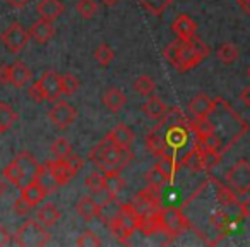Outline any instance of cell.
<instances>
[{"mask_svg": "<svg viewBox=\"0 0 250 247\" xmlns=\"http://www.w3.org/2000/svg\"><path fill=\"white\" fill-rule=\"evenodd\" d=\"M65 7L60 0H40L38 5H36V12L42 19H46V21H55L60 16L63 14Z\"/></svg>", "mask_w": 250, "mask_h": 247, "instance_id": "cell-12", "label": "cell"}, {"mask_svg": "<svg viewBox=\"0 0 250 247\" xmlns=\"http://www.w3.org/2000/svg\"><path fill=\"white\" fill-rule=\"evenodd\" d=\"M28 93H29V98H31L35 103H42L43 100H46L45 93H43L42 86H40V83L31 84V86H29V90H28Z\"/></svg>", "mask_w": 250, "mask_h": 247, "instance_id": "cell-48", "label": "cell"}, {"mask_svg": "<svg viewBox=\"0 0 250 247\" xmlns=\"http://www.w3.org/2000/svg\"><path fill=\"white\" fill-rule=\"evenodd\" d=\"M158 216H160V232H163L170 239L180 237L190 226V222L180 208H163L161 206Z\"/></svg>", "mask_w": 250, "mask_h": 247, "instance_id": "cell-2", "label": "cell"}, {"mask_svg": "<svg viewBox=\"0 0 250 247\" xmlns=\"http://www.w3.org/2000/svg\"><path fill=\"white\" fill-rule=\"evenodd\" d=\"M108 226H110V232H111V235L115 237V239L118 240L120 244H127L129 242V239L132 237V233L134 232H130L127 226H124L120 222H118V218L115 216L113 220H111L110 223H108Z\"/></svg>", "mask_w": 250, "mask_h": 247, "instance_id": "cell-32", "label": "cell"}, {"mask_svg": "<svg viewBox=\"0 0 250 247\" xmlns=\"http://www.w3.org/2000/svg\"><path fill=\"white\" fill-rule=\"evenodd\" d=\"M79 86H81V83H79V79H77L74 74H63L62 76V93L63 94H74L77 90H79Z\"/></svg>", "mask_w": 250, "mask_h": 247, "instance_id": "cell-43", "label": "cell"}, {"mask_svg": "<svg viewBox=\"0 0 250 247\" xmlns=\"http://www.w3.org/2000/svg\"><path fill=\"white\" fill-rule=\"evenodd\" d=\"M18 120V112L7 103H0V129L9 131L12 127V124Z\"/></svg>", "mask_w": 250, "mask_h": 247, "instance_id": "cell-31", "label": "cell"}, {"mask_svg": "<svg viewBox=\"0 0 250 247\" xmlns=\"http://www.w3.org/2000/svg\"><path fill=\"white\" fill-rule=\"evenodd\" d=\"M91 198L94 199V202H96V204L100 206V208H103V206L106 204V202H110L111 199L115 198V196L111 194L110 191H106L104 187H101V189H98V191H94Z\"/></svg>", "mask_w": 250, "mask_h": 247, "instance_id": "cell-46", "label": "cell"}, {"mask_svg": "<svg viewBox=\"0 0 250 247\" xmlns=\"http://www.w3.org/2000/svg\"><path fill=\"white\" fill-rule=\"evenodd\" d=\"M76 244L79 247H100L101 246V240L98 239L96 233L91 232V230H87V232H83L79 237H77Z\"/></svg>", "mask_w": 250, "mask_h": 247, "instance_id": "cell-44", "label": "cell"}, {"mask_svg": "<svg viewBox=\"0 0 250 247\" xmlns=\"http://www.w3.org/2000/svg\"><path fill=\"white\" fill-rule=\"evenodd\" d=\"M4 179L7 182H11V184H14L18 189H22L24 185H28L29 182L24 179V175H22V172H21V168H19V165L16 163L14 160L11 161V163L7 165V167L4 168Z\"/></svg>", "mask_w": 250, "mask_h": 247, "instance_id": "cell-29", "label": "cell"}, {"mask_svg": "<svg viewBox=\"0 0 250 247\" xmlns=\"http://www.w3.org/2000/svg\"><path fill=\"white\" fill-rule=\"evenodd\" d=\"M218 59L223 64H233L238 59V48L233 43H225L218 48Z\"/></svg>", "mask_w": 250, "mask_h": 247, "instance_id": "cell-38", "label": "cell"}, {"mask_svg": "<svg viewBox=\"0 0 250 247\" xmlns=\"http://www.w3.org/2000/svg\"><path fill=\"white\" fill-rule=\"evenodd\" d=\"M158 168H160L161 172H163L165 175H167L168 182H173L175 180V175H177V172L182 168V161H177V158H175V155H165V157H161L160 160H158Z\"/></svg>", "mask_w": 250, "mask_h": 247, "instance_id": "cell-25", "label": "cell"}, {"mask_svg": "<svg viewBox=\"0 0 250 247\" xmlns=\"http://www.w3.org/2000/svg\"><path fill=\"white\" fill-rule=\"evenodd\" d=\"M5 191H7V184H5V180L2 177H0V198L5 194Z\"/></svg>", "mask_w": 250, "mask_h": 247, "instance_id": "cell-55", "label": "cell"}, {"mask_svg": "<svg viewBox=\"0 0 250 247\" xmlns=\"http://www.w3.org/2000/svg\"><path fill=\"white\" fill-rule=\"evenodd\" d=\"M143 112L149 118H153V120H160V118L168 112V107L158 94H149L147 101L143 105Z\"/></svg>", "mask_w": 250, "mask_h": 247, "instance_id": "cell-17", "label": "cell"}, {"mask_svg": "<svg viewBox=\"0 0 250 247\" xmlns=\"http://www.w3.org/2000/svg\"><path fill=\"white\" fill-rule=\"evenodd\" d=\"M188 113L192 115V118H208L211 115V112L214 110V100L208 96V94L201 93L195 94L187 105Z\"/></svg>", "mask_w": 250, "mask_h": 247, "instance_id": "cell-9", "label": "cell"}, {"mask_svg": "<svg viewBox=\"0 0 250 247\" xmlns=\"http://www.w3.org/2000/svg\"><path fill=\"white\" fill-rule=\"evenodd\" d=\"M21 196L26 199V201L29 202L31 206H38L40 202L43 201V199L46 198V192L42 189V185L38 184L36 180L29 182L28 185H24V187L21 189Z\"/></svg>", "mask_w": 250, "mask_h": 247, "instance_id": "cell-27", "label": "cell"}, {"mask_svg": "<svg viewBox=\"0 0 250 247\" xmlns=\"http://www.w3.org/2000/svg\"><path fill=\"white\" fill-rule=\"evenodd\" d=\"M146 148L154 158H158V160L168 153L167 141H165V137L161 136L160 133H156V131H151L146 136Z\"/></svg>", "mask_w": 250, "mask_h": 247, "instance_id": "cell-18", "label": "cell"}, {"mask_svg": "<svg viewBox=\"0 0 250 247\" xmlns=\"http://www.w3.org/2000/svg\"><path fill=\"white\" fill-rule=\"evenodd\" d=\"M76 209L86 222H91V220L100 215V206L94 202V199L91 198V196H83V198L79 199V202H77Z\"/></svg>", "mask_w": 250, "mask_h": 247, "instance_id": "cell-26", "label": "cell"}, {"mask_svg": "<svg viewBox=\"0 0 250 247\" xmlns=\"http://www.w3.org/2000/svg\"><path fill=\"white\" fill-rule=\"evenodd\" d=\"M110 136L113 137L115 144H117L118 148H130V144L136 139L134 131L130 129L129 126H125V124H117L115 129L110 133Z\"/></svg>", "mask_w": 250, "mask_h": 247, "instance_id": "cell-21", "label": "cell"}, {"mask_svg": "<svg viewBox=\"0 0 250 247\" xmlns=\"http://www.w3.org/2000/svg\"><path fill=\"white\" fill-rule=\"evenodd\" d=\"M180 161H182V167H187L188 170L195 172V174L204 170V163H202V150L199 146H195V144L188 150V153H185V157L182 158Z\"/></svg>", "mask_w": 250, "mask_h": 247, "instance_id": "cell-23", "label": "cell"}, {"mask_svg": "<svg viewBox=\"0 0 250 247\" xmlns=\"http://www.w3.org/2000/svg\"><path fill=\"white\" fill-rule=\"evenodd\" d=\"M209 182L211 184H214V187H216V199H218V202L221 206H235V204H238V199H236V194H235V191H231L229 187H226L223 182H219L216 177H209Z\"/></svg>", "mask_w": 250, "mask_h": 247, "instance_id": "cell-19", "label": "cell"}, {"mask_svg": "<svg viewBox=\"0 0 250 247\" xmlns=\"http://www.w3.org/2000/svg\"><path fill=\"white\" fill-rule=\"evenodd\" d=\"M236 2H238V5H240V7H243V5H245V4H249L250 0H236Z\"/></svg>", "mask_w": 250, "mask_h": 247, "instance_id": "cell-58", "label": "cell"}, {"mask_svg": "<svg viewBox=\"0 0 250 247\" xmlns=\"http://www.w3.org/2000/svg\"><path fill=\"white\" fill-rule=\"evenodd\" d=\"M2 133H4V131H2V129H0V134H2Z\"/></svg>", "mask_w": 250, "mask_h": 247, "instance_id": "cell-60", "label": "cell"}, {"mask_svg": "<svg viewBox=\"0 0 250 247\" xmlns=\"http://www.w3.org/2000/svg\"><path fill=\"white\" fill-rule=\"evenodd\" d=\"M31 81V69L24 62H16L11 66V84L16 88H22Z\"/></svg>", "mask_w": 250, "mask_h": 247, "instance_id": "cell-20", "label": "cell"}, {"mask_svg": "<svg viewBox=\"0 0 250 247\" xmlns=\"http://www.w3.org/2000/svg\"><path fill=\"white\" fill-rule=\"evenodd\" d=\"M158 211H160V209H158ZM158 211H149V213L141 215L139 230L146 237H151L156 232H160V216H158Z\"/></svg>", "mask_w": 250, "mask_h": 247, "instance_id": "cell-28", "label": "cell"}, {"mask_svg": "<svg viewBox=\"0 0 250 247\" xmlns=\"http://www.w3.org/2000/svg\"><path fill=\"white\" fill-rule=\"evenodd\" d=\"M28 31H29V36L38 43H46L55 35V28H53L52 21H46V19H42V18H40Z\"/></svg>", "mask_w": 250, "mask_h": 247, "instance_id": "cell-15", "label": "cell"}, {"mask_svg": "<svg viewBox=\"0 0 250 247\" xmlns=\"http://www.w3.org/2000/svg\"><path fill=\"white\" fill-rule=\"evenodd\" d=\"M117 218H118V222H120L124 226H127L130 232H136V230H139L141 213L137 211L132 204H122L120 209H118Z\"/></svg>", "mask_w": 250, "mask_h": 247, "instance_id": "cell-14", "label": "cell"}, {"mask_svg": "<svg viewBox=\"0 0 250 247\" xmlns=\"http://www.w3.org/2000/svg\"><path fill=\"white\" fill-rule=\"evenodd\" d=\"M103 180H104V174H100V172H93V174H89L86 177V182H84V185H86L87 189H89L91 192L98 191V189L103 187Z\"/></svg>", "mask_w": 250, "mask_h": 247, "instance_id": "cell-45", "label": "cell"}, {"mask_svg": "<svg viewBox=\"0 0 250 247\" xmlns=\"http://www.w3.org/2000/svg\"><path fill=\"white\" fill-rule=\"evenodd\" d=\"M240 100L243 101V105H245L247 108H250V86H247L245 90L240 93Z\"/></svg>", "mask_w": 250, "mask_h": 247, "instance_id": "cell-53", "label": "cell"}, {"mask_svg": "<svg viewBox=\"0 0 250 247\" xmlns=\"http://www.w3.org/2000/svg\"><path fill=\"white\" fill-rule=\"evenodd\" d=\"M11 7H14V9H22V7H26V5L31 2V0H5Z\"/></svg>", "mask_w": 250, "mask_h": 247, "instance_id": "cell-52", "label": "cell"}, {"mask_svg": "<svg viewBox=\"0 0 250 247\" xmlns=\"http://www.w3.org/2000/svg\"><path fill=\"white\" fill-rule=\"evenodd\" d=\"M225 180L229 187L238 194H249L250 192V163L247 160H240L226 172Z\"/></svg>", "mask_w": 250, "mask_h": 247, "instance_id": "cell-3", "label": "cell"}, {"mask_svg": "<svg viewBox=\"0 0 250 247\" xmlns=\"http://www.w3.org/2000/svg\"><path fill=\"white\" fill-rule=\"evenodd\" d=\"M103 4H106V5H113V4H117L118 0H101Z\"/></svg>", "mask_w": 250, "mask_h": 247, "instance_id": "cell-56", "label": "cell"}, {"mask_svg": "<svg viewBox=\"0 0 250 247\" xmlns=\"http://www.w3.org/2000/svg\"><path fill=\"white\" fill-rule=\"evenodd\" d=\"M113 57H115V52L106 43H101L96 48V52H94V59H96L98 64H101V66H108V64L113 60Z\"/></svg>", "mask_w": 250, "mask_h": 247, "instance_id": "cell-42", "label": "cell"}, {"mask_svg": "<svg viewBox=\"0 0 250 247\" xmlns=\"http://www.w3.org/2000/svg\"><path fill=\"white\" fill-rule=\"evenodd\" d=\"M48 117L52 120L53 126H57L59 129H67V127L76 120L77 110L67 101H57L48 112Z\"/></svg>", "mask_w": 250, "mask_h": 247, "instance_id": "cell-6", "label": "cell"}, {"mask_svg": "<svg viewBox=\"0 0 250 247\" xmlns=\"http://www.w3.org/2000/svg\"><path fill=\"white\" fill-rule=\"evenodd\" d=\"M149 14L153 16H161L168 7L171 5L173 0H137Z\"/></svg>", "mask_w": 250, "mask_h": 247, "instance_id": "cell-33", "label": "cell"}, {"mask_svg": "<svg viewBox=\"0 0 250 247\" xmlns=\"http://www.w3.org/2000/svg\"><path fill=\"white\" fill-rule=\"evenodd\" d=\"M14 161L19 165V168H21V172H22V175H24L26 180L28 182L35 180L36 174H38V170H40L42 165L36 161V158L33 157L29 151H21V153L14 158Z\"/></svg>", "mask_w": 250, "mask_h": 247, "instance_id": "cell-11", "label": "cell"}, {"mask_svg": "<svg viewBox=\"0 0 250 247\" xmlns=\"http://www.w3.org/2000/svg\"><path fill=\"white\" fill-rule=\"evenodd\" d=\"M11 240H12V237H11V233H9V230L5 228V226L0 225V247L9 246V244H11Z\"/></svg>", "mask_w": 250, "mask_h": 247, "instance_id": "cell-51", "label": "cell"}, {"mask_svg": "<svg viewBox=\"0 0 250 247\" xmlns=\"http://www.w3.org/2000/svg\"><path fill=\"white\" fill-rule=\"evenodd\" d=\"M221 157L223 155L219 153L218 150H211V148L202 150V163H204V170H212V168L218 167L219 161H221Z\"/></svg>", "mask_w": 250, "mask_h": 247, "instance_id": "cell-39", "label": "cell"}, {"mask_svg": "<svg viewBox=\"0 0 250 247\" xmlns=\"http://www.w3.org/2000/svg\"><path fill=\"white\" fill-rule=\"evenodd\" d=\"M124 179L120 177V174H117V172H108V174H104V180H103V187L106 189V191H110L113 196H117L118 192L124 189Z\"/></svg>", "mask_w": 250, "mask_h": 247, "instance_id": "cell-34", "label": "cell"}, {"mask_svg": "<svg viewBox=\"0 0 250 247\" xmlns=\"http://www.w3.org/2000/svg\"><path fill=\"white\" fill-rule=\"evenodd\" d=\"M125 101H127V98H125V94L122 93L118 88H110V90H106V93L103 94L104 107H106L110 112H113V113H117V112L122 110Z\"/></svg>", "mask_w": 250, "mask_h": 247, "instance_id": "cell-24", "label": "cell"}, {"mask_svg": "<svg viewBox=\"0 0 250 247\" xmlns=\"http://www.w3.org/2000/svg\"><path fill=\"white\" fill-rule=\"evenodd\" d=\"M240 211H242L243 216L250 218V198H247L243 202H240Z\"/></svg>", "mask_w": 250, "mask_h": 247, "instance_id": "cell-54", "label": "cell"}, {"mask_svg": "<svg viewBox=\"0 0 250 247\" xmlns=\"http://www.w3.org/2000/svg\"><path fill=\"white\" fill-rule=\"evenodd\" d=\"M77 12H79L81 18L84 19H91L94 14H96L98 11V4L94 2V0H79L76 5Z\"/></svg>", "mask_w": 250, "mask_h": 247, "instance_id": "cell-40", "label": "cell"}, {"mask_svg": "<svg viewBox=\"0 0 250 247\" xmlns=\"http://www.w3.org/2000/svg\"><path fill=\"white\" fill-rule=\"evenodd\" d=\"M190 137V129L187 126V118L184 122H177L168 127L165 134V141L168 144V150H173V153L180 151L187 144V139Z\"/></svg>", "mask_w": 250, "mask_h": 247, "instance_id": "cell-7", "label": "cell"}, {"mask_svg": "<svg viewBox=\"0 0 250 247\" xmlns=\"http://www.w3.org/2000/svg\"><path fill=\"white\" fill-rule=\"evenodd\" d=\"M0 84H11V66H0Z\"/></svg>", "mask_w": 250, "mask_h": 247, "instance_id": "cell-50", "label": "cell"}, {"mask_svg": "<svg viewBox=\"0 0 250 247\" xmlns=\"http://www.w3.org/2000/svg\"><path fill=\"white\" fill-rule=\"evenodd\" d=\"M242 9H243V11H245V12H247V14H249V16H250V2H249V4H245V5H243V7H242Z\"/></svg>", "mask_w": 250, "mask_h": 247, "instance_id": "cell-57", "label": "cell"}, {"mask_svg": "<svg viewBox=\"0 0 250 247\" xmlns=\"http://www.w3.org/2000/svg\"><path fill=\"white\" fill-rule=\"evenodd\" d=\"M115 144V141H113V137L110 136V134H106V136L103 137V139L100 141V143L96 144V146L91 150V153H89V160L93 161L94 165H100L101 163V160H103V157H104V153H106L108 150H110L111 146Z\"/></svg>", "mask_w": 250, "mask_h": 247, "instance_id": "cell-30", "label": "cell"}, {"mask_svg": "<svg viewBox=\"0 0 250 247\" xmlns=\"http://www.w3.org/2000/svg\"><path fill=\"white\" fill-rule=\"evenodd\" d=\"M65 161L69 163V167L72 168V170L76 172V174H77V172L83 170V167H84V160L79 157V155H76V153H70L69 157L65 158Z\"/></svg>", "mask_w": 250, "mask_h": 247, "instance_id": "cell-49", "label": "cell"}, {"mask_svg": "<svg viewBox=\"0 0 250 247\" xmlns=\"http://www.w3.org/2000/svg\"><path fill=\"white\" fill-rule=\"evenodd\" d=\"M36 220L42 223L43 226L50 228V226H55L60 220V211L53 202H45V204L40 206L38 213H36Z\"/></svg>", "mask_w": 250, "mask_h": 247, "instance_id": "cell-16", "label": "cell"}, {"mask_svg": "<svg viewBox=\"0 0 250 247\" xmlns=\"http://www.w3.org/2000/svg\"><path fill=\"white\" fill-rule=\"evenodd\" d=\"M146 180H147V184H149V185H154V187H160V189L163 187L165 184H168L167 175H165L158 167H153L151 170H147Z\"/></svg>", "mask_w": 250, "mask_h": 247, "instance_id": "cell-41", "label": "cell"}, {"mask_svg": "<svg viewBox=\"0 0 250 247\" xmlns=\"http://www.w3.org/2000/svg\"><path fill=\"white\" fill-rule=\"evenodd\" d=\"M12 208H14V213H16V215H19V216H26L29 211H31L33 206L29 204V202L26 201V199L22 198V196H19V198L14 201V206H12Z\"/></svg>", "mask_w": 250, "mask_h": 247, "instance_id": "cell-47", "label": "cell"}, {"mask_svg": "<svg viewBox=\"0 0 250 247\" xmlns=\"http://www.w3.org/2000/svg\"><path fill=\"white\" fill-rule=\"evenodd\" d=\"M202 60H204V57L194 48L190 38L188 40L178 38V62H177V66H175V69H177L178 72H187V70L194 69Z\"/></svg>", "mask_w": 250, "mask_h": 247, "instance_id": "cell-5", "label": "cell"}, {"mask_svg": "<svg viewBox=\"0 0 250 247\" xmlns=\"http://www.w3.org/2000/svg\"><path fill=\"white\" fill-rule=\"evenodd\" d=\"M209 222H211L212 226H216V228L225 235L226 230H228V226H229V215L225 211V209H216V211L209 216Z\"/></svg>", "mask_w": 250, "mask_h": 247, "instance_id": "cell-35", "label": "cell"}, {"mask_svg": "<svg viewBox=\"0 0 250 247\" xmlns=\"http://www.w3.org/2000/svg\"><path fill=\"white\" fill-rule=\"evenodd\" d=\"M40 86H42L45 98L48 101H57L62 94V76L57 74L55 70H46L40 77Z\"/></svg>", "mask_w": 250, "mask_h": 247, "instance_id": "cell-8", "label": "cell"}, {"mask_svg": "<svg viewBox=\"0 0 250 247\" xmlns=\"http://www.w3.org/2000/svg\"><path fill=\"white\" fill-rule=\"evenodd\" d=\"M35 180L38 182L40 185H42V189L46 192V196L48 194H53V192L57 191V189L60 187V184L57 182V179L53 177V174L48 170V167L46 165H42L38 170V174H36Z\"/></svg>", "mask_w": 250, "mask_h": 247, "instance_id": "cell-22", "label": "cell"}, {"mask_svg": "<svg viewBox=\"0 0 250 247\" xmlns=\"http://www.w3.org/2000/svg\"><path fill=\"white\" fill-rule=\"evenodd\" d=\"M247 76H249V77H250V67H249V70H247Z\"/></svg>", "mask_w": 250, "mask_h": 247, "instance_id": "cell-59", "label": "cell"}, {"mask_svg": "<svg viewBox=\"0 0 250 247\" xmlns=\"http://www.w3.org/2000/svg\"><path fill=\"white\" fill-rule=\"evenodd\" d=\"M171 29H173L178 38H184V40H188L197 35V24H195L190 16H187V14L178 16L173 21V24H171Z\"/></svg>", "mask_w": 250, "mask_h": 247, "instance_id": "cell-13", "label": "cell"}, {"mask_svg": "<svg viewBox=\"0 0 250 247\" xmlns=\"http://www.w3.org/2000/svg\"><path fill=\"white\" fill-rule=\"evenodd\" d=\"M52 240V235L38 220H26L14 233V242L21 247H43Z\"/></svg>", "mask_w": 250, "mask_h": 247, "instance_id": "cell-1", "label": "cell"}, {"mask_svg": "<svg viewBox=\"0 0 250 247\" xmlns=\"http://www.w3.org/2000/svg\"><path fill=\"white\" fill-rule=\"evenodd\" d=\"M45 165L48 167V170L52 172L53 177L57 179V182H59L60 185H67L77 175L76 172L69 167V163H67L65 160H59V158H55V160H48Z\"/></svg>", "mask_w": 250, "mask_h": 247, "instance_id": "cell-10", "label": "cell"}, {"mask_svg": "<svg viewBox=\"0 0 250 247\" xmlns=\"http://www.w3.org/2000/svg\"><path fill=\"white\" fill-rule=\"evenodd\" d=\"M50 150H52L53 157L59 158V160H65V158L72 153V146H70V143L65 139V137H59V139L53 141Z\"/></svg>", "mask_w": 250, "mask_h": 247, "instance_id": "cell-36", "label": "cell"}, {"mask_svg": "<svg viewBox=\"0 0 250 247\" xmlns=\"http://www.w3.org/2000/svg\"><path fill=\"white\" fill-rule=\"evenodd\" d=\"M0 40H2V43H4L9 52L19 53L26 48V45L29 43L31 36H29V31L21 22H12V24L0 35Z\"/></svg>", "mask_w": 250, "mask_h": 247, "instance_id": "cell-4", "label": "cell"}, {"mask_svg": "<svg viewBox=\"0 0 250 247\" xmlns=\"http://www.w3.org/2000/svg\"><path fill=\"white\" fill-rule=\"evenodd\" d=\"M134 90L139 94H143V96H149L156 90V83L149 76H139L136 79V83H134Z\"/></svg>", "mask_w": 250, "mask_h": 247, "instance_id": "cell-37", "label": "cell"}]
</instances>
